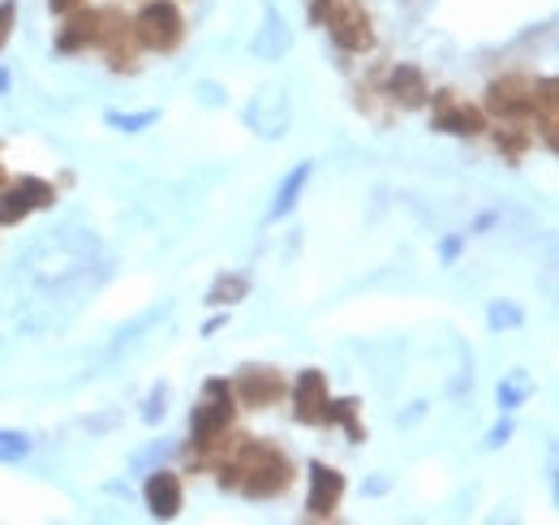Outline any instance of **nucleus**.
<instances>
[{"label":"nucleus","instance_id":"16","mask_svg":"<svg viewBox=\"0 0 559 525\" xmlns=\"http://www.w3.org/2000/svg\"><path fill=\"white\" fill-rule=\"evenodd\" d=\"M26 435H17V431H0V461H17V457H26Z\"/></svg>","mask_w":559,"mask_h":525},{"label":"nucleus","instance_id":"4","mask_svg":"<svg viewBox=\"0 0 559 525\" xmlns=\"http://www.w3.org/2000/svg\"><path fill=\"white\" fill-rule=\"evenodd\" d=\"M228 422H232V393H228L224 380H212L207 393H203V405L194 409V422H190L194 444H203V448L216 444L224 431H228Z\"/></svg>","mask_w":559,"mask_h":525},{"label":"nucleus","instance_id":"8","mask_svg":"<svg viewBox=\"0 0 559 525\" xmlns=\"http://www.w3.org/2000/svg\"><path fill=\"white\" fill-rule=\"evenodd\" d=\"M147 509H151V517H164V522L181 513V483H177V474L160 470V474L147 478Z\"/></svg>","mask_w":559,"mask_h":525},{"label":"nucleus","instance_id":"5","mask_svg":"<svg viewBox=\"0 0 559 525\" xmlns=\"http://www.w3.org/2000/svg\"><path fill=\"white\" fill-rule=\"evenodd\" d=\"M52 203V185L39 181V177H22L13 181L4 194H0V225H17L26 220L35 207H48Z\"/></svg>","mask_w":559,"mask_h":525},{"label":"nucleus","instance_id":"18","mask_svg":"<svg viewBox=\"0 0 559 525\" xmlns=\"http://www.w3.org/2000/svg\"><path fill=\"white\" fill-rule=\"evenodd\" d=\"M13 0H0V48H4V39H9V26H13Z\"/></svg>","mask_w":559,"mask_h":525},{"label":"nucleus","instance_id":"13","mask_svg":"<svg viewBox=\"0 0 559 525\" xmlns=\"http://www.w3.org/2000/svg\"><path fill=\"white\" fill-rule=\"evenodd\" d=\"M306 177H310V164H302L297 172H289V177H284V185H280V194H276V203H271V212H267L271 220H280V216H284V212L297 203V194H302Z\"/></svg>","mask_w":559,"mask_h":525},{"label":"nucleus","instance_id":"11","mask_svg":"<svg viewBox=\"0 0 559 525\" xmlns=\"http://www.w3.org/2000/svg\"><path fill=\"white\" fill-rule=\"evenodd\" d=\"M486 104H491V113H499V117H525V113H530V87H525L521 78H504V82H495V87L486 91Z\"/></svg>","mask_w":559,"mask_h":525},{"label":"nucleus","instance_id":"3","mask_svg":"<svg viewBox=\"0 0 559 525\" xmlns=\"http://www.w3.org/2000/svg\"><path fill=\"white\" fill-rule=\"evenodd\" d=\"M134 35H138V43L151 48V52L177 48V39H181V13H177V4L151 0V4L134 17Z\"/></svg>","mask_w":559,"mask_h":525},{"label":"nucleus","instance_id":"9","mask_svg":"<svg viewBox=\"0 0 559 525\" xmlns=\"http://www.w3.org/2000/svg\"><path fill=\"white\" fill-rule=\"evenodd\" d=\"M435 130L482 133V113H478V108H469V104H465V100H456V95H440V104H435Z\"/></svg>","mask_w":559,"mask_h":525},{"label":"nucleus","instance_id":"7","mask_svg":"<svg viewBox=\"0 0 559 525\" xmlns=\"http://www.w3.org/2000/svg\"><path fill=\"white\" fill-rule=\"evenodd\" d=\"M340 496H344V474L332 470V465H323V461H315L310 465V496H306L310 517H332Z\"/></svg>","mask_w":559,"mask_h":525},{"label":"nucleus","instance_id":"19","mask_svg":"<svg viewBox=\"0 0 559 525\" xmlns=\"http://www.w3.org/2000/svg\"><path fill=\"white\" fill-rule=\"evenodd\" d=\"M521 396H525V388H517V384H504V388H499V405H504V409H512Z\"/></svg>","mask_w":559,"mask_h":525},{"label":"nucleus","instance_id":"15","mask_svg":"<svg viewBox=\"0 0 559 525\" xmlns=\"http://www.w3.org/2000/svg\"><path fill=\"white\" fill-rule=\"evenodd\" d=\"M328 422H340L353 439H361V426H357V400H328Z\"/></svg>","mask_w":559,"mask_h":525},{"label":"nucleus","instance_id":"2","mask_svg":"<svg viewBox=\"0 0 559 525\" xmlns=\"http://www.w3.org/2000/svg\"><path fill=\"white\" fill-rule=\"evenodd\" d=\"M315 17H323V26L332 30V39L344 52H366L374 43L370 17H366V9L357 0H319Z\"/></svg>","mask_w":559,"mask_h":525},{"label":"nucleus","instance_id":"21","mask_svg":"<svg viewBox=\"0 0 559 525\" xmlns=\"http://www.w3.org/2000/svg\"><path fill=\"white\" fill-rule=\"evenodd\" d=\"M456 251H460V238H452L444 246V259H456Z\"/></svg>","mask_w":559,"mask_h":525},{"label":"nucleus","instance_id":"14","mask_svg":"<svg viewBox=\"0 0 559 525\" xmlns=\"http://www.w3.org/2000/svg\"><path fill=\"white\" fill-rule=\"evenodd\" d=\"M245 289H250V284H245V276H220V280H216V289L207 293V302H212V306H228V302L245 297Z\"/></svg>","mask_w":559,"mask_h":525},{"label":"nucleus","instance_id":"20","mask_svg":"<svg viewBox=\"0 0 559 525\" xmlns=\"http://www.w3.org/2000/svg\"><path fill=\"white\" fill-rule=\"evenodd\" d=\"M48 4H52V9H56V13H69V9H78V4H82V0H48Z\"/></svg>","mask_w":559,"mask_h":525},{"label":"nucleus","instance_id":"17","mask_svg":"<svg viewBox=\"0 0 559 525\" xmlns=\"http://www.w3.org/2000/svg\"><path fill=\"white\" fill-rule=\"evenodd\" d=\"M155 121V113H134V117H120V113H112L109 126H120V130H142V126H151Z\"/></svg>","mask_w":559,"mask_h":525},{"label":"nucleus","instance_id":"6","mask_svg":"<svg viewBox=\"0 0 559 525\" xmlns=\"http://www.w3.org/2000/svg\"><path fill=\"white\" fill-rule=\"evenodd\" d=\"M328 384H323V371H302L297 375V384H293V413H297V422H306V426H319V422H328Z\"/></svg>","mask_w":559,"mask_h":525},{"label":"nucleus","instance_id":"12","mask_svg":"<svg viewBox=\"0 0 559 525\" xmlns=\"http://www.w3.org/2000/svg\"><path fill=\"white\" fill-rule=\"evenodd\" d=\"M284 393V380L276 375V371H258V367H250L241 380H237V396L245 400V405H271L276 396Z\"/></svg>","mask_w":559,"mask_h":525},{"label":"nucleus","instance_id":"1","mask_svg":"<svg viewBox=\"0 0 559 525\" xmlns=\"http://www.w3.org/2000/svg\"><path fill=\"white\" fill-rule=\"evenodd\" d=\"M289 461L276 452V448H267V444H241V452H237V461L224 470V487L232 483V487H241L250 500H263V496H276V491H284L289 487Z\"/></svg>","mask_w":559,"mask_h":525},{"label":"nucleus","instance_id":"10","mask_svg":"<svg viewBox=\"0 0 559 525\" xmlns=\"http://www.w3.org/2000/svg\"><path fill=\"white\" fill-rule=\"evenodd\" d=\"M388 91H392V100H396V104H405V108H422V104L431 100V87H427V78H422V69H418V65H401V69H392Z\"/></svg>","mask_w":559,"mask_h":525}]
</instances>
